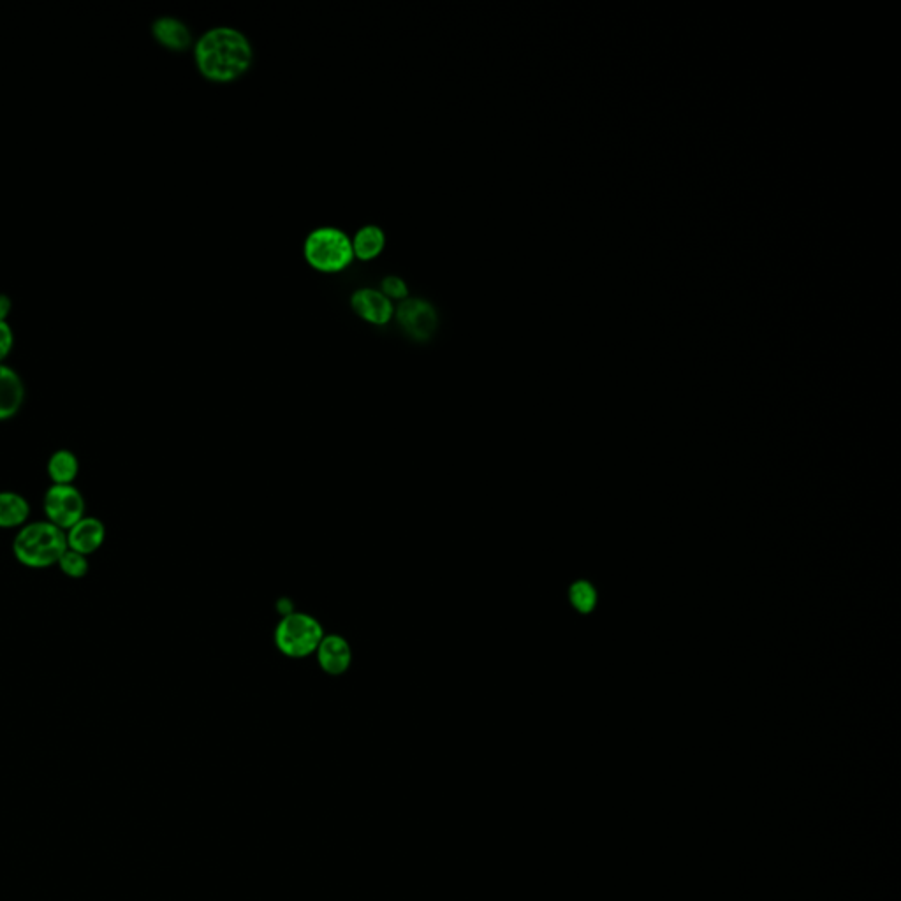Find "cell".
Here are the masks:
<instances>
[{"instance_id": "1", "label": "cell", "mask_w": 901, "mask_h": 901, "mask_svg": "<svg viewBox=\"0 0 901 901\" xmlns=\"http://www.w3.org/2000/svg\"><path fill=\"white\" fill-rule=\"evenodd\" d=\"M199 73L215 83L242 78L254 62L249 37L233 27H213L199 37L194 46Z\"/></svg>"}, {"instance_id": "2", "label": "cell", "mask_w": 901, "mask_h": 901, "mask_svg": "<svg viewBox=\"0 0 901 901\" xmlns=\"http://www.w3.org/2000/svg\"><path fill=\"white\" fill-rule=\"evenodd\" d=\"M66 550V532L50 521H34L23 525L13 541L16 560L30 569H46L59 564L60 557Z\"/></svg>"}, {"instance_id": "3", "label": "cell", "mask_w": 901, "mask_h": 901, "mask_svg": "<svg viewBox=\"0 0 901 901\" xmlns=\"http://www.w3.org/2000/svg\"><path fill=\"white\" fill-rule=\"evenodd\" d=\"M303 254L307 263L321 273L342 272L354 259L351 238L337 228L312 231L305 240Z\"/></svg>"}, {"instance_id": "4", "label": "cell", "mask_w": 901, "mask_h": 901, "mask_svg": "<svg viewBox=\"0 0 901 901\" xmlns=\"http://www.w3.org/2000/svg\"><path fill=\"white\" fill-rule=\"evenodd\" d=\"M275 641L289 657H307L323 641V630L314 618L301 613L287 615L277 627Z\"/></svg>"}, {"instance_id": "5", "label": "cell", "mask_w": 901, "mask_h": 901, "mask_svg": "<svg viewBox=\"0 0 901 901\" xmlns=\"http://www.w3.org/2000/svg\"><path fill=\"white\" fill-rule=\"evenodd\" d=\"M46 521L67 532L87 513V502L73 484H52L43 499Z\"/></svg>"}, {"instance_id": "6", "label": "cell", "mask_w": 901, "mask_h": 901, "mask_svg": "<svg viewBox=\"0 0 901 901\" xmlns=\"http://www.w3.org/2000/svg\"><path fill=\"white\" fill-rule=\"evenodd\" d=\"M396 321L403 333L416 342L432 340L439 328V315L430 301L407 298L396 308Z\"/></svg>"}, {"instance_id": "7", "label": "cell", "mask_w": 901, "mask_h": 901, "mask_svg": "<svg viewBox=\"0 0 901 901\" xmlns=\"http://www.w3.org/2000/svg\"><path fill=\"white\" fill-rule=\"evenodd\" d=\"M351 307L363 321L375 324V326L388 324L395 315V308H393L391 300L375 289L356 291L352 294Z\"/></svg>"}, {"instance_id": "8", "label": "cell", "mask_w": 901, "mask_h": 901, "mask_svg": "<svg viewBox=\"0 0 901 901\" xmlns=\"http://www.w3.org/2000/svg\"><path fill=\"white\" fill-rule=\"evenodd\" d=\"M104 539H106V527H104L103 521L94 516L81 518L74 527L69 528L66 532L67 548L80 553L83 557L96 553L103 546Z\"/></svg>"}, {"instance_id": "9", "label": "cell", "mask_w": 901, "mask_h": 901, "mask_svg": "<svg viewBox=\"0 0 901 901\" xmlns=\"http://www.w3.org/2000/svg\"><path fill=\"white\" fill-rule=\"evenodd\" d=\"M25 402V384L15 368L0 363V421L15 418Z\"/></svg>"}, {"instance_id": "10", "label": "cell", "mask_w": 901, "mask_h": 901, "mask_svg": "<svg viewBox=\"0 0 901 901\" xmlns=\"http://www.w3.org/2000/svg\"><path fill=\"white\" fill-rule=\"evenodd\" d=\"M152 34L155 39L169 50L182 52L192 44V32L187 23L176 16L162 15L152 23Z\"/></svg>"}, {"instance_id": "11", "label": "cell", "mask_w": 901, "mask_h": 901, "mask_svg": "<svg viewBox=\"0 0 901 901\" xmlns=\"http://www.w3.org/2000/svg\"><path fill=\"white\" fill-rule=\"evenodd\" d=\"M317 657L326 673L342 674L351 664V648L344 639L330 636L317 646Z\"/></svg>"}, {"instance_id": "12", "label": "cell", "mask_w": 901, "mask_h": 901, "mask_svg": "<svg viewBox=\"0 0 901 901\" xmlns=\"http://www.w3.org/2000/svg\"><path fill=\"white\" fill-rule=\"evenodd\" d=\"M29 516V502L23 495L16 491H0V528L23 527Z\"/></svg>"}, {"instance_id": "13", "label": "cell", "mask_w": 901, "mask_h": 901, "mask_svg": "<svg viewBox=\"0 0 901 901\" xmlns=\"http://www.w3.org/2000/svg\"><path fill=\"white\" fill-rule=\"evenodd\" d=\"M352 252L359 261H372L386 247V235L379 226H365L352 238Z\"/></svg>"}, {"instance_id": "14", "label": "cell", "mask_w": 901, "mask_h": 901, "mask_svg": "<svg viewBox=\"0 0 901 901\" xmlns=\"http://www.w3.org/2000/svg\"><path fill=\"white\" fill-rule=\"evenodd\" d=\"M46 472H48V477L52 479L53 484H73L74 479L78 477V472H80V462H78V458H76L73 451L59 449V451H55L50 456L48 465H46Z\"/></svg>"}, {"instance_id": "15", "label": "cell", "mask_w": 901, "mask_h": 901, "mask_svg": "<svg viewBox=\"0 0 901 901\" xmlns=\"http://www.w3.org/2000/svg\"><path fill=\"white\" fill-rule=\"evenodd\" d=\"M59 569L64 576L71 579L85 578L88 574V560L76 551L67 548L66 553L60 557Z\"/></svg>"}, {"instance_id": "16", "label": "cell", "mask_w": 901, "mask_h": 901, "mask_svg": "<svg viewBox=\"0 0 901 901\" xmlns=\"http://www.w3.org/2000/svg\"><path fill=\"white\" fill-rule=\"evenodd\" d=\"M571 599L572 602H574V606H576L579 611L587 613V611H590V609L594 608V588L590 587L588 583H576V585H574L571 590Z\"/></svg>"}, {"instance_id": "17", "label": "cell", "mask_w": 901, "mask_h": 901, "mask_svg": "<svg viewBox=\"0 0 901 901\" xmlns=\"http://www.w3.org/2000/svg\"><path fill=\"white\" fill-rule=\"evenodd\" d=\"M381 293L389 298V300H407L409 298V287L400 277L389 275L382 280Z\"/></svg>"}, {"instance_id": "18", "label": "cell", "mask_w": 901, "mask_h": 901, "mask_svg": "<svg viewBox=\"0 0 901 901\" xmlns=\"http://www.w3.org/2000/svg\"><path fill=\"white\" fill-rule=\"evenodd\" d=\"M15 345V333L6 319H0V363L8 356Z\"/></svg>"}, {"instance_id": "19", "label": "cell", "mask_w": 901, "mask_h": 901, "mask_svg": "<svg viewBox=\"0 0 901 901\" xmlns=\"http://www.w3.org/2000/svg\"><path fill=\"white\" fill-rule=\"evenodd\" d=\"M11 305H13V301L9 298V294L0 293V319H6V315L11 310Z\"/></svg>"}]
</instances>
